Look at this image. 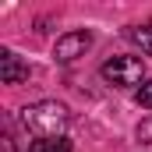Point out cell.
<instances>
[{"label":"cell","instance_id":"5","mask_svg":"<svg viewBox=\"0 0 152 152\" xmlns=\"http://www.w3.org/2000/svg\"><path fill=\"white\" fill-rule=\"evenodd\" d=\"M28 152H71V142L67 138H36Z\"/></svg>","mask_w":152,"mask_h":152},{"label":"cell","instance_id":"6","mask_svg":"<svg viewBox=\"0 0 152 152\" xmlns=\"http://www.w3.org/2000/svg\"><path fill=\"white\" fill-rule=\"evenodd\" d=\"M127 39H131L142 53H152V25H145V28H142V25H138V28H127Z\"/></svg>","mask_w":152,"mask_h":152},{"label":"cell","instance_id":"1","mask_svg":"<svg viewBox=\"0 0 152 152\" xmlns=\"http://www.w3.org/2000/svg\"><path fill=\"white\" fill-rule=\"evenodd\" d=\"M21 124L36 138H60L67 127V106L57 99H39V103L21 110Z\"/></svg>","mask_w":152,"mask_h":152},{"label":"cell","instance_id":"2","mask_svg":"<svg viewBox=\"0 0 152 152\" xmlns=\"http://www.w3.org/2000/svg\"><path fill=\"white\" fill-rule=\"evenodd\" d=\"M142 75H145V64L138 57H113L103 64V78L110 85H138Z\"/></svg>","mask_w":152,"mask_h":152},{"label":"cell","instance_id":"7","mask_svg":"<svg viewBox=\"0 0 152 152\" xmlns=\"http://www.w3.org/2000/svg\"><path fill=\"white\" fill-rule=\"evenodd\" d=\"M134 99H138V106H145V110H152V81H145L138 92H134Z\"/></svg>","mask_w":152,"mask_h":152},{"label":"cell","instance_id":"4","mask_svg":"<svg viewBox=\"0 0 152 152\" xmlns=\"http://www.w3.org/2000/svg\"><path fill=\"white\" fill-rule=\"evenodd\" d=\"M28 78V67L11 53V50H0V81L4 85H18V81H25Z\"/></svg>","mask_w":152,"mask_h":152},{"label":"cell","instance_id":"3","mask_svg":"<svg viewBox=\"0 0 152 152\" xmlns=\"http://www.w3.org/2000/svg\"><path fill=\"white\" fill-rule=\"evenodd\" d=\"M88 46H92V36H88V32H67V36L57 39L53 57H57L60 64H71V60H78V57H85Z\"/></svg>","mask_w":152,"mask_h":152},{"label":"cell","instance_id":"8","mask_svg":"<svg viewBox=\"0 0 152 152\" xmlns=\"http://www.w3.org/2000/svg\"><path fill=\"white\" fill-rule=\"evenodd\" d=\"M138 138L142 142H152V120H142L138 124Z\"/></svg>","mask_w":152,"mask_h":152}]
</instances>
